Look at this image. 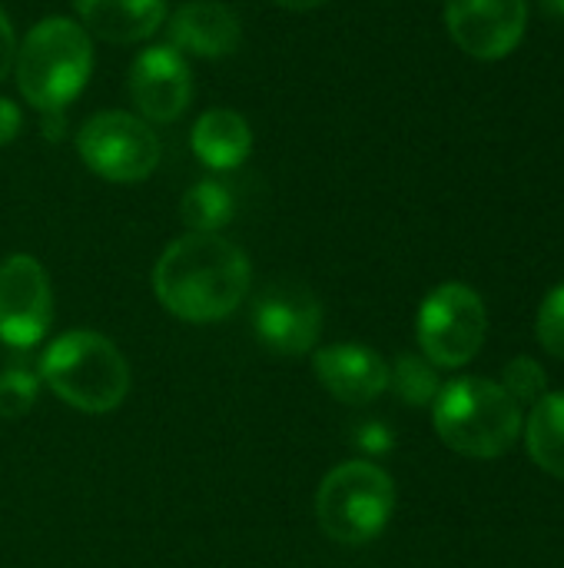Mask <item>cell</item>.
<instances>
[{
    "mask_svg": "<svg viewBox=\"0 0 564 568\" xmlns=\"http://www.w3.org/2000/svg\"><path fill=\"white\" fill-rule=\"evenodd\" d=\"M389 386H396V393L412 403V406H429L435 403L439 396V376L432 369L429 359H419V356H402L396 373H389Z\"/></svg>",
    "mask_w": 564,
    "mask_h": 568,
    "instance_id": "18",
    "label": "cell"
},
{
    "mask_svg": "<svg viewBox=\"0 0 564 568\" xmlns=\"http://www.w3.org/2000/svg\"><path fill=\"white\" fill-rule=\"evenodd\" d=\"M485 333H489L485 303L465 283H442L419 306L416 336L422 356L432 366L459 369L472 363L485 343Z\"/></svg>",
    "mask_w": 564,
    "mask_h": 568,
    "instance_id": "7",
    "label": "cell"
},
{
    "mask_svg": "<svg viewBox=\"0 0 564 568\" xmlns=\"http://www.w3.org/2000/svg\"><path fill=\"white\" fill-rule=\"evenodd\" d=\"M276 7H286V10H316L329 0H273Z\"/></svg>",
    "mask_w": 564,
    "mask_h": 568,
    "instance_id": "24",
    "label": "cell"
},
{
    "mask_svg": "<svg viewBox=\"0 0 564 568\" xmlns=\"http://www.w3.org/2000/svg\"><path fill=\"white\" fill-rule=\"evenodd\" d=\"M525 443L539 469L564 479V393H545L532 406Z\"/></svg>",
    "mask_w": 564,
    "mask_h": 568,
    "instance_id": "16",
    "label": "cell"
},
{
    "mask_svg": "<svg viewBox=\"0 0 564 568\" xmlns=\"http://www.w3.org/2000/svg\"><path fill=\"white\" fill-rule=\"evenodd\" d=\"M256 339L279 356H306L312 353L322 329L319 300L299 283H276L259 293L253 306Z\"/></svg>",
    "mask_w": 564,
    "mask_h": 568,
    "instance_id": "10",
    "label": "cell"
},
{
    "mask_svg": "<svg viewBox=\"0 0 564 568\" xmlns=\"http://www.w3.org/2000/svg\"><path fill=\"white\" fill-rule=\"evenodd\" d=\"M396 509L392 476L366 459L339 463L316 489L319 529L339 546H366L389 526Z\"/></svg>",
    "mask_w": 564,
    "mask_h": 568,
    "instance_id": "5",
    "label": "cell"
},
{
    "mask_svg": "<svg viewBox=\"0 0 564 568\" xmlns=\"http://www.w3.org/2000/svg\"><path fill=\"white\" fill-rule=\"evenodd\" d=\"M312 373L322 383V389L346 406H366L389 389L386 359L359 343H336L316 349Z\"/></svg>",
    "mask_w": 564,
    "mask_h": 568,
    "instance_id": "13",
    "label": "cell"
},
{
    "mask_svg": "<svg viewBox=\"0 0 564 568\" xmlns=\"http://www.w3.org/2000/svg\"><path fill=\"white\" fill-rule=\"evenodd\" d=\"M20 130H23V110L10 97H0V146L13 143Z\"/></svg>",
    "mask_w": 564,
    "mask_h": 568,
    "instance_id": "23",
    "label": "cell"
},
{
    "mask_svg": "<svg viewBox=\"0 0 564 568\" xmlns=\"http://www.w3.org/2000/svg\"><path fill=\"white\" fill-rule=\"evenodd\" d=\"M253 283V263L243 246L223 233H183L153 266V293L166 313L183 323H219L233 316Z\"/></svg>",
    "mask_w": 564,
    "mask_h": 568,
    "instance_id": "1",
    "label": "cell"
},
{
    "mask_svg": "<svg viewBox=\"0 0 564 568\" xmlns=\"http://www.w3.org/2000/svg\"><path fill=\"white\" fill-rule=\"evenodd\" d=\"M80 163L106 183H143L160 166V136L156 130L126 110H100L83 120L76 130Z\"/></svg>",
    "mask_w": 564,
    "mask_h": 568,
    "instance_id": "6",
    "label": "cell"
},
{
    "mask_svg": "<svg viewBox=\"0 0 564 568\" xmlns=\"http://www.w3.org/2000/svg\"><path fill=\"white\" fill-rule=\"evenodd\" d=\"M126 87L136 116L146 123H173L193 100V70L189 60L170 43H150L133 57Z\"/></svg>",
    "mask_w": 564,
    "mask_h": 568,
    "instance_id": "9",
    "label": "cell"
},
{
    "mask_svg": "<svg viewBox=\"0 0 564 568\" xmlns=\"http://www.w3.org/2000/svg\"><path fill=\"white\" fill-rule=\"evenodd\" d=\"M539 343L548 356L564 359V286L552 290L539 310Z\"/></svg>",
    "mask_w": 564,
    "mask_h": 568,
    "instance_id": "21",
    "label": "cell"
},
{
    "mask_svg": "<svg viewBox=\"0 0 564 568\" xmlns=\"http://www.w3.org/2000/svg\"><path fill=\"white\" fill-rule=\"evenodd\" d=\"M76 20L106 43H143L166 23V0H73Z\"/></svg>",
    "mask_w": 564,
    "mask_h": 568,
    "instance_id": "14",
    "label": "cell"
},
{
    "mask_svg": "<svg viewBox=\"0 0 564 568\" xmlns=\"http://www.w3.org/2000/svg\"><path fill=\"white\" fill-rule=\"evenodd\" d=\"M53 323V286L43 263L13 253L0 263V343L10 349L37 346Z\"/></svg>",
    "mask_w": 564,
    "mask_h": 568,
    "instance_id": "8",
    "label": "cell"
},
{
    "mask_svg": "<svg viewBox=\"0 0 564 568\" xmlns=\"http://www.w3.org/2000/svg\"><path fill=\"white\" fill-rule=\"evenodd\" d=\"M37 379L70 409L103 416L123 406L130 393V366L116 343L93 329L60 333L37 363Z\"/></svg>",
    "mask_w": 564,
    "mask_h": 568,
    "instance_id": "3",
    "label": "cell"
},
{
    "mask_svg": "<svg viewBox=\"0 0 564 568\" xmlns=\"http://www.w3.org/2000/svg\"><path fill=\"white\" fill-rule=\"evenodd\" d=\"M445 23L452 40L475 60L509 57L529 23L525 0H445Z\"/></svg>",
    "mask_w": 564,
    "mask_h": 568,
    "instance_id": "11",
    "label": "cell"
},
{
    "mask_svg": "<svg viewBox=\"0 0 564 568\" xmlns=\"http://www.w3.org/2000/svg\"><path fill=\"white\" fill-rule=\"evenodd\" d=\"M539 3H542V10H545V13L562 17L564 20V0H539Z\"/></svg>",
    "mask_w": 564,
    "mask_h": 568,
    "instance_id": "25",
    "label": "cell"
},
{
    "mask_svg": "<svg viewBox=\"0 0 564 568\" xmlns=\"http://www.w3.org/2000/svg\"><path fill=\"white\" fill-rule=\"evenodd\" d=\"M93 73V37L76 17H43L17 43L13 77L20 97L40 113H63Z\"/></svg>",
    "mask_w": 564,
    "mask_h": 568,
    "instance_id": "2",
    "label": "cell"
},
{
    "mask_svg": "<svg viewBox=\"0 0 564 568\" xmlns=\"http://www.w3.org/2000/svg\"><path fill=\"white\" fill-rule=\"evenodd\" d=\"M166 43L186 60H223L243 47V23L223 0H189L166 17Z\"/></svg>",
    "mask_w": 564,
    "mask_h": 568,
    "instance_id": "12",
    "label": "cell"
},
{
    "mask_svg": "<svg viewBox=\"0 0 564 568\" xmlns=\"http://www.w3.org/2000/svg\"><path fill=\"white\" fill-rule=\"evenodd\" d=\"M13 60H17V33L7 10L0 7V83L13 73Z\"/></svg>",
    "mask_w": 564,
    "mask_h": 568,
    "instance_id": "22",
    "label": "cell"
},
{
    "mask_svg": "<svg viewBox=\"0 0 564 568\" xmlns=\"http://www.w3.org/2000/svg\"><path fill=\"white\" fill-rule=\"evenodd\" d=\"M40 396V379L27 369L0 373V419H20L33 409Z\"/></svg>",
    "mask_w": 564,
    "mask_h": 568,
    "instance_id": "20",
    "label": "cell"
},
{
    "mask_svg": "<svg viewBox=\"0 0 564 568\" xmlns=\"http://www.w3.org/2000/svg\"><path fill=\"white\" fill-rule=\"evenodd\" d=\"M189 146L203 166H209L216 173L236 170L253 153L249 120L229 106H213L196 116V123L189 130Z\"/></svg>",
    "mask_w": 564,
    "mask_h": 568,
    "instance_id": "15",
    "label": "cell"
},
{
    "mask_svg": "<svg viewBox=\"0 0 564 568\" xmlns=\"http://www.w3.org/2000/svg\"><path fill=\"white\" fill-rule=\"evenodd\" d=\"M439 439L469 459H499L522 436V406L485 376H459L445 383L432 403Z\"/></svg>",
    "mask_w": 564,
    "mask_h": 568,
    "instance_id": "4",
    "label": "cell"
},
{
    "mask_svg": "<svg viewBox=\"0 0 564 568\" xmlns=\"http://www.w3.org/2000/svg\"><path fill=\"white\" fill-rule=\"evenodd\" d=\"M502 389L519 403V406H535L548 393V376L539 359L532 356H515L505 373H502Z\"/></svg>",
    "mask_w": 564,
    "mask_h": 568,
    "instance_id": "19",
    "label": "cell"
},
{
    "mask_svg": "<svg viewBox=\"0 0 564 568\" xmlns=\"http://www.w3.org/2000/svg\"><path fill=\"white\" fill-rule=\"evenodd\" d=\"M233 213H236L233 190L216 176L193 183L180 203V216L189 226V233H219L233 220Z\"/></svg>",
    "mask_w": 564,
    "mask_h": 568,
    "instance_id": "17",
    "label": "cell"
}]
</instances>
